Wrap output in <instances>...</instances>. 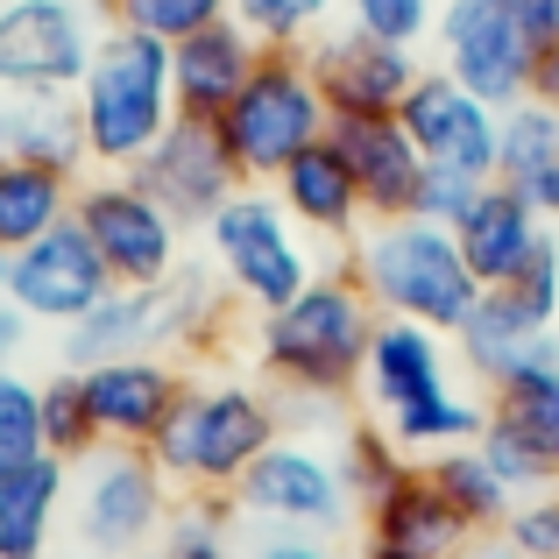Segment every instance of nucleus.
Listing matches in <instances>:
<instances>
[{
    "mask_svg": "<svg viewBox=\"0 0 559 559\" xmlns=\"http://www.w3.org/2000/svg\"><path fill=\"white\" fill-rule=\"evenodd\" d=\"M241 559H341L326 538H305V532H262Z\"/></svg>",
    "mask_w": 559,
    "mask_h": 559,
    "instance_id": "obj_41",
    "label": "nucleus"
},
{
    "mask_svg": "<svg viewBox=\"0 0 559 559\" xmlns=\"http://www.w3.org/2000/svg\"><path fill=\"white\" fill-rule=\"evenodd\" d=\"M219 305H227V284L213 270H178L164 284H114L79 326H64V355L71 369H93V361H114V355H164V347H199L213 341L219 326Z\"/></svg>",
    "mask_w": 559,
    "mask_h": 559,
    "instance_id": "obj_6",
    "label": "nucleus"
},
{
    "mask_svg": "<svg viewBox=\"0 0 559 559\" xmlns=\"http://www.w3.org/2000/svg\"><path fill=\"white\" fill-rule=\"evenodd\" d=\"M43 453V382L28 376H0V467L36 461Z\"/></svg>",
    "mask_w": 559,
    "mask_h": 559,
    "instance_id": "obj_35",
    "label": "nucleus"
},
{
    "mask_svg": "<svg viewBox=\"0 0 559 559\" xmlns=\"http://www.w3.org/2000/svg\"><path fill=\"white\" fill-rule=\"evenodd\" d=\"M552 489H559V481H552Z\"/></svg>",
    "mask_w": 559,
    "mask_h": 559,
    "instance_id": "obj_49",
    "label": "nucleus"
},
{
    "mask_svg": "<svg viewBox=\"0 0 559 559\" xmlns=\"http://www.w3.org/2000/svg\"><path fill=\"white\" fill-rule=\"evenodd\" d=\"M489 418H503L559 481V355H546V361H532V369L496 382L489 390Z\"/></svg>",
    "mask_w": 559,
    "mask_h": 559,
    "instance_id": "obj_29",
    "label": "nucleus"
},
{
    "mask_svg": "<svg viewBox=\"0 0 559 559\" xmlns=\"http://www.w3.org/2000/svg\"><path fill=\"white\" fill-rule=\"evenodd\" d=\"M376 305L369 290L347 276H312L290 305L262 312L255 326V355H262V376L290 396H347L361 390V361H369V341H376Z\"/></svg>",
    "mask_w": 559,
    "mask_h": 559,
    "instance_id": "obj_2",
    "label": "nucleus"
},
{
    "mask_svg": "<svg viewBox=\"0 0 559 559\" xmlns=\"http://www.w3.org/2000/svg\"><path fill=\"white\" fill-rule=\"evenodd\" d=\"M475 453H481V461H489V467H496V475H503V481H510V496H518V503H524V496H538V489H552V467H546V461H538V453H532V447H524V439H518V432H510V425H503V418H489V425H481V439H475Z\"/></svg>",
    "mask_w": 559,
    "mask_h": 559,
    "instance_id": "obj_37",
    "label": "nucleus"
},
{
    "mask_svg": "<svg viewBox=\"0 0 559 559\" xmlns=\"http://www.w3.org/2000/svg\"><path fill=\"white\" fill-rule=\"evenodd\" d=\"M312 71H319V93H326L333 121H382V114H396L404 93L425 79V64H418L411 43H382L369 28L319 36L312 43Z\"/></svg>",
    "mask_w": 559,
    "mask_h": 559,
    "instance_id": "obj_16",
    "label": "nucleus"
},
{
    "mask_svg": "<svg viewBox=\"0 0 559 559\" xmlns=\"http://www.w3.org/2000/svg\"><path fill=\"white\" fill-rule=\"evenodd\" d=\"M333 128L326 93H319L312 50H262V64L248 71V85L234 93V107L213 121L219 150L234 156L241 185H270L305 142H319Z\"/></svg>",
    "mask_w": 559,
    "mask_h": 559,
    "instance_id": "obj_7",
    "label": "nucleus"
},
{
    "mask_svg": "<svg viewBox=\"0 0 559 559\" xmlns=\"http://www.w3.org/2000/svg\"><path fill=\"white\" fill-rule=\"evenodd\" d=\"M404 135L418 142L425 164L467 170V178H496V142H503V107H489L481 93H467L453 71H425L396 107Z\"/></svg>",
    "mask_w": 559,
    "mask_h": 559,
    "instance_id": "obj_14",
    "label": "nucleus"
},
{
    "mask_svg": "<svg viewBox=\"0 0 559 559\" xmlns=\"http://www.w3.org/2000/svg\"><path fill=\"white\" fill-rule=\"evenodd\" d=\"M503 290H510V298H518L524 312L538 319V326H552V319H559V234H552L546 248H538L532 262H524L518 276H510Z\"/></svg>",
    "mask_w": 559,
    "mask_h": 559,
    "instance_id": "obj_40",
    "label": "nucleus"
},
{
    "mask_svg": "<svg viewBox=\"0 0 559 559\" xmlns=\"http://www.w3.org/2000/svg\"><path fill=\"white\" fill-rule=\"evenodd\" d=\"M71 219H79L85 241L99 248L107 276L128 284V290H135V284H164V276L185 262L178 213H170L135 170H99V178H85L79 199H71Z\"/></svg>",
    "mask_w": 559,
    "mask_h": 559,
    "instance_id": "obj_9",
    "label": "nucleus"
},
{
    "mask_svg": "<svg viewBox=\"0 0 559 559\" xmlns=\"http://www.w3.org/2000/svg\"><path fill=\"white\" fill-rule=\"evenodd\" d=\"M121 559H164V546H150V552H121Z\"/></svg>",
    "mask_w": 559,
    "mask_h": 559,
    "instance_id": "obj_47",
    "label": "nucleus"
},
{
    "mask_svg": "<svg viewBox=\"0 0 559 559\" xmlns=\"http://www.w3.org/2000/svg\"><path fill=\"white\" fill-rule=\"evenodd\" d=\"M333 142L347 150V170H355V185H361L369 219H404L411 205H418L425 156H418V142L404 135L396 114H382V121H333Z\"/></svg>",
    "mask_w": 559,
    "mask_h": 559,
    "instance_id": "obj_23",
    "label": "nucleus"
},
{
    "mask_svg": "<svg viewBox=\"0 0 559 559\" xmlns=\"http://www.w3.org/2000/svg\"><path fill=\"white\" fill-rule=\"evenodd\" d=\"M227 14L262 43V50H305L326 28L333 0H227Z\"/></svg>",
    "mask_w": 559,
    "mask_h": 559,
    "instance_id": "obj_34",
    "label": "nucleus"
},
{
    "mask_svg": "<svg viewBox=\"0 0 559 559\" xmlns=\"http://www.w3.org/2000/svg\"><path fill=\"white\" fill-rule=\"evenodd\" d=\"M107 290H114V276H107V262H99V248L85 241L79 219L36 234L28 248L8 255V298L22 305L28 319H43V326H79Z\"/></svg>",
    "mask_w": 559,
    "mask_h": 559,
    "instance_id": "obj_15",
    "label": "nucleus"
},
{
    "mask_svg": "<svg viewBox=\"0 0 559 559\" xmlns=\"http://www.w3.org/2000/svg\"><path fill=\"white\" fill-rule=\"evenodd\" d=\"M439 71L481 93L489 107H518L532 99L538 43L524 36L518 0H439Z\"/></svg>",
    "mask_w": 559,
    "mask_h": 559,
    "instance_id": "obj_12",
    "label": "nucleus"
},
{
    "mask_svg": "<svg viewBox=\"0 0 559 559\" xmlns=\"http://www.w3.org/2000/svg\"><path fill=\"white\" fill-rule=\"evenodd\" d=\"M518 22H524V36L546 50V43H559V0H518Z\"/></svg>",
    "mask_w": 559,
    "mask_h": 559,
    "instance_id": "obj_43",
    "label": "nucleus"
},
{
    "mask_svg": "<svg viewBox=\"0 0 559 559\" xmlns=\"http://www.w3.org/2000/svg\"><path fill=\"white\" fill-rule=\"evenodd\" d=\"M0 156H28V164H50L79 178L93 156H85V121L71 93H8L0 99Z\"/></svg>",
    "mask_w": 559,
    "mask_h": 559,
    "instance_id": "obj_26",
    "label": "nucleus"
},
{
    "mask_svg": "<svg viewBox=\"0 0 559 559\" xmlns=\"http://www.w3.org/2000/svg\"><path fill=\"white\" fill-rule=\"evenodd\" d=\"M453 347H461L467 376H481L489 390H496L503 376H518V369H532V361L559 355L552 326H538V319L524 312L510 290H481L475 312H467V319H461V333H453Z\"/></svg>",
    "mask_w": 559,
    "mask_h": 559,
    "instance_id": "obj_24",
    "label": "nucleus"
},
{
    "mask_svg": "<svg viewBox=\"0 0 559 559\" xmlns=\"http://www.w3.org/2000/svg\"><path fill=\"white\" fill-rule=\"evenodd\" d=\"M107 28H135V36H156V43H185L199 28L227 22V0H99Z\"/></svg>",
    "mask_w": 559,
    "mask_h": 559,
    "instance_id": "obj_33",
    "label": "nucleus"
},
{
    "mask_svg": "<svg viewBox=\"0 0 559 559\" xmlns=\"http://www.w3.org/2000/svg\"><path fill=\"white\" fill-rule=\"evenodd\" d=\"M234 503L248 524L262 532H305V538H333L355 518V489H347L341 461L319 453L312 439H276L241 481H234Z\"/></svg>",
    "mask_w": 559,
    "mask_h": 559,
    "instance_id": "obj_11",
    "label": "nucleus"
},
{
    "mask_svg": "<svg viewBox=\"0 0 559 559\" xmlns=\"http://www.w3.org/2000/svg\"><path fill=\"white\" fill-rule=\"evenodd\" d=\"M361 396L376 404L396 447L425 453V461L475 447L481 425H489V404L453 382V333L418 326V319H376L369 361H361Z\"/></svg>",
    "mask_w": 559,
    "mask_h": 559,
    "instance_id": "obj_1",
    "label": "nucleus"
},
{
    "mask_svg": "<svg viewBox=\"0 0 559 559\" xmlns=\"http://www.w3.org/2000/svg\"><path fill=\"white\" fill-rule=\"evenodd\" d=\"M284 439V411L255 382H191L185 404L170 411V425L156 432L150 461L164 467L178 489H227Z\"/></svg>",
    "mask_w": 559,
    "mask_h": 559,
    "instance_id": "obj_5",
    "label": "nucleus"
},
{
    "mask_svg": "<svg viewBox=\"0 0 559 559\" xmlns=\"http://www.w3.org/2000/svg\"><path fill=\"white\" fill-rule=\"evenodd\" d=\"M355 284L369 290L382 319H418V326L461 333V319L475 312L481 276L467 270L453 227L439 219H369V234L355 241Z\"/></svg>",
    "mask_w": 559,
    "mask_h": 559,
    "instance_id": "obj_4",
    "label": "nucleus"
},
{
    "mask_svg": "<svg viewBox=\"0 0 559 559\" xmlns=\"http://www.w3.org/2000/svg\"><path fill=\"white\" fill-rule=\"evenodd\" d=\"M71 199H79V178H71V170L28 164V156H0V255L28 248L50 227H64Z\"/></svg>",
    "mask_w": 559,
    "mask_h": 559,
    "instance_id": "obj_28",
    "label": "nucleus"
},
{
    "mask_svg": "<svg viewBox=\"0 0 559 559\" xmlns=\"http://www.w3.org/2000/svg\"><path fill=\"white\" fill-rule=\"evenodd\" d=\"M532 99H546V107L559 114V43H546V50H538V71H532Z\"/></svg>",
    "mask_w": 559,
    "mask_h": 559,
    "instance_id": "obj_44",
    "label": "nucleus"
},
{
    "mask_svg": "<svg viewBox=\"0 0 559 559\" xmlns=\"http://www.w3.org/2000/svg\"><path fill=\"white\" fill-rule=\"evenodd\" d=\"M28 326H36V319H28V312H22V305H14V298H0V376L14 369V355H22Z\"/></svg>",
    "mask_w": 559,
    "mask_h": 559,
    "instance_id": "obj_42",
    "label": "nucleus"
},
{
    "mask_svg": "<svg viewBox=\"0 0 559 559\" xmlns=\"http://www.w3.org/2000/svg\"><path fill=\"white\" fill-rule=\"evenodd\" d=\"M361 524H369V546L404 552V559H461L475 546L467 518L447 503L432 467H418V461H411V475L396 481V489H382L376 503H361Z\"/></svg>",
    "mask_w": 559,
    "mask_h": 559,
    "instance_id": "obj_19",
    "label": "nucleus"
},
{
    "mask_svg": "<svg viewBox=\"0 0 559 559\" xmlns=\"http://www.w3.org/2000/svg\"><path fill=\"white\" fill-rule=\"evenodd\" d=\"M333 8H347V28H369L382 43H411V50L439 28V0H333Z\"/></svg>",
    "mask_w": 559,
    "mask_h": 559,
    "instance_id": "obj_36",
    "label": "nucleus"
},
{
    "mask_svg": "<svg viewBox=\"0 0 559 559\" xmlns=\"http://www.w3.org/2000/svg\"><path fill=\"white\" fill-rule=\"evenodd\" d=\"M0 298H8V255H0Z\"/></svg>",
    "mask_w": 559,
    "mask_h": 559,
    "instance_id": "obj_48",
    "label": "nucleus"
},
{
    "mask_svg": "<svg viewBox=\"0 0 559 559\" xmlns=\"http://www.w3.org/2000/svg\"><path fill=\"white\" fill-rule=\"evenodd\" d=\"M361 559H404V552H382V546H361Z\"/></svg>",
    "mask_w": 559,
    "mask_h": 559,
    "instance_id": "obj_46",
    "label": "nucleus"
},
{
    "mask_svg": "<svg viewBox=\"0 0 559 559\" xmlns=\"http://www.w3.org/2000/svg\"><path fill=\"white\" fill-rule=\"evenodd\" d=\"M79 121H85V156L99 170H135L178 121V85H170V43L107 28L93 43V64L79 79Z\"/></svg>",
    "mask_w": 559,
    "mask_h": 559,
    "instance_id": "obj_3",
    "label": "nucleus"
},
{
    "mask_svg": "<svg viewBox=\"0 0 559 559\" xmlns=\"http://www.w3.org/2000/svg\"><path fill=\"white\" fill-rule=\"evenodd\" d=\"M461 559H524L518 546H503V538H475V546H467Z\"/></svg>",
    "mask_w": 559,
    "mask_h": 559,
    "instance_id": "obj_45",
    "label": "nucleus"
},
{
    "mask_svg": "<svg viewBox=\"0 0 559 559\" xmlns=\"http://www.w3.org/2000/svg\"><path fill=\"white\" fill-rule=\"evenodd\" d=\"M496 538H503V546H518L524 559H559V489L524 496V503L510 510V524H503Z\"/></svg>",
    "mask_w": 559,
    "mask_h": 559,
    "instance_id": "obj_38",
    "label": "nucleus"
},
{
    "mask_svg": "<svg viewBox=\"0 0 559 559\" xmlns=\"http://www.w3.org/2000/svg\"><path fill=\"white\" fill-rule=\"evenodd\" d=\"M43 453H57V461H71V467H79L85 453H99V425H93L79 369L43 382Z\"/></svg>",
    "mask_w": 559,
    "mask_h": 559,
    "instance_id": "obj_32",
    "label": "nucleus"
},
{
    "mask_svg": "<svg viewBox=\"0 0 559 559\" xmlns=\"http://www.w3.org/2000/svg\"><path fill=\"white\" fill-rule=\"evenodd\" d=\"M453 241H461L467 270L481 276V290H503L510 276L552 241V234H546V213H538L524 191H510L503 178H489L475 191V205L453 219Z\"/></svg>",
    "mask_w": 559,
    "mask_h": 559,
    "instance_id": "obj_20",
    "label": "nucleus"
},
{
    "mask_svg": "<svg viewBox=\"0 0 559 559\" xmlns=\"http://www.w3.org/2000/svg\"><path fill=\"white\" fill-rule=\"evenodd\" d=\"M255 64H262V43L248 36L234 14H227V22H213V28H199V36H185V43H170L178 121H219Z\"/></svg>",
    "mask_w": 559,
    "mask_h": 559,
    "instance_id": "obj_21",
    "label": "nucleus"
},
{
    "mask_svg": "<svg viewBox=\"0 0 559 559\" xmlns=\"http://www.w3.org/2000/svg\"><path fill=\"white\" fill-rule=\"evenodd\" d=\"M489 185V178H467V170H447V164H425V178H418V205L411 213L418 219H439V227H453V219L475 205V191Z\"/></svg>",
    "mask_w": 559,
    "mask_h": 559,
    "instance_id": "obj_39",
    "label": "nucleus"
},
{
    "mask_svg": "<svg viewBox=\"0 0 559 559\" xmlns=\"http://www.w3.org/2000/svg\"><path fill=\"white\" fill-rule=\"evenodd\" d=\"M71 518L93 552H150L170 524V475L150 461V447H99L79 461Z\"/></svg>",
    "mask_w": 559,
    "mask_h": 559,
    "instance_id": "obj_10",
    "label": "nucleus"
},
{
    "mask_svg": "<svg viewBox=\"0 0 559 559\" xmlns=\"http://www.w3.org/2000/svg\"><path fill=\"white\" fill-rule=\"evenodd\" d=\"M432 481L447 489V503L467 518V532L475 538H489V532H503L510 524V510H518V496H510V481L496 475L489 461H481L475 447H453V453H432Z\"/></svg>",
    "mask_w": 559,
    "mask_h": 559,
    "instance_id": "obj_30",
    "label": "nucleus"
},
{
    "mask_svg": "<svg viewBox=\"0 0 559 559\" xmlns=\"http://www.w3.org/2000/svg\"><path fill=\"white\" fill-rule=\"evenodd\" d=\"M85 404H93L99 447H156V432L170 425V411L185 404V369L164 355H114L79 369Z\"/></svg>",
    "mask_w": 559,
    "mask_h": 559,
    "instance_id": "obj_17",
    "label": "nucleus"
},
{
    "mask_svg": "<svg viewBox=\"0 0 559 559\" xmlns=\"http://www.w3.org/2000/svg\"><path fill=\"white\" fill-rule=\"evenodd\" d=\"M333 461H341V475H347V489H355V503H376L382 489H396V481L411 475V453L390 439V425H382V418L347 425Z\"/></svg>",
    "mask_w": 559,
    "mask_h": 559,
    "instance_id": "obj_31",
    "label": "nucleus"
},
{
    "mask_svg": "<svg viewBox=\"0 0 559 559\" xmlns=\"http://www.w3.org/2000/svg\"><path fill=\"white\" fill-rule=\"evenodd\" d=\"M496 178L559 219V114L546 99H518L503 107V142H496Z\"/></svg>",
    "mask_w": 559,
    "mask_h": 559,
    "instance_id": "obj_27",
    "label": "nucleus"
},
{
    "mask_svg": "<svg viewBox=\"0 0 559 559\" xmlns=\"http://www.w3.org/2000/svg\"><path fill=\"white\" fill-rule=\"evenodd\" d=\"M135 178L178 213V227H205V219L241 191V170L219 150L213 121H170V135L135 164Z\"/></svg>",
    "mask_w": 559,
    "mask_h": 559,
    "instance_id": "obj_18",
    "label": "nucleus"
},
{
    "mask_svg": "<svg viewBox=\"0 0 559 559\" xmlns=\"http://www.w3.org/2000/svg\"><path fill=\"white\" fill-rule=\"evenodd\" d=\"M270 191L284 199V213L298 219L305 234H333V241H347V234H361V219H369L361 185H355V170H347V150L333 142V128L319 142H305V150L270 178Z\"/></svg>",
    "mask_w": 559,
    "mask_h": 559,
    "instance_id": "obj_22",
    "label": "nucleus"
},
{
    "mask_svg": "<svg viewBox=\"0 0 559 559\" xmlns=\"http://www.w3.org/2000/svg\"><path fill=\"white\" fill-rule=\"evenodd\" d=\"M64 489H71V461H57V453L0 467V559H43L50 552Z\"/></svg>",
    "mask_w": 559,
    "mask_h": 559,
    "instance_id": "obj_25",
    "label": "nucleus"
},
{
    "mask_svg": "<svg viewBox=\"0 0 559 559\" xmlns=\"http://www.w3.org/2000/svg\"><path fill=\"white\" fill-rule=\"evenodd\" d=\"M93 43V14L79 0H8L0 8V93H79Z\"/></svg>",
    "mask_w": 559,
    "mask_h": 559,
    "instance_id": "obj_13",
    "label": "nucleus"
},
{
    "mask_svg": "<svg viewBox=\"0 0 559 559\" xmlns=\"http://www.w3.org/2000/svg\"><path fill=\"white\" fill-rule=\"evenodd\" d=\"M205 248H213V276L227 284V298L255 305V312L290 305L319 276L312 248H305V227L284 213L276 191H255V185H241L205 219Z\"/></svg>",
    "mask_w": 559,
    "mask_h": 559,
    "instance_id": "obj_8",
    "label": "nucleus"
}]
</instances>
